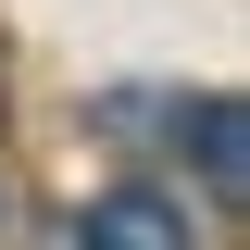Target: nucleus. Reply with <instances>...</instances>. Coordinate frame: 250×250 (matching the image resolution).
Returning a JSON list of instances; mask_svg holds the SVG:
<instances>
[{"instance_id":"f257e3e1","label":"nucleus","mask_w":250,"mask_h":250,"mask_svg":"<svg viewBox=\"0 0 250 250\" xmlns=\"http://www.w3.org/2000/svg\"><path fill=\"white\" fill-rule=\"evenodd\" d=\"M75 250H200V225L163 188H100L88 213H75Z\"/></svg>"},{"instance_id":"f03ea898","label":"nucleus","mask_w":250,"mask_h":250,"mask_svg":"<svg viewBox=\"0 0 250 250\" xmlns=\"http://www.w3.org/2000/svg\"><path fill=\"white\" fill-rule=\"evenodd\" d=\"M188 138H200V188H213V213H238V188H250V138H238V100H200V113H188Z\"/></svg>"}]
</instances>
